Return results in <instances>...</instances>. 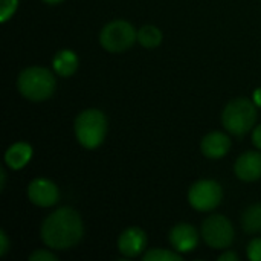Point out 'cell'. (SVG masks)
<instances>
[{"label":"cell","instance_id":"d6986e66","mask_svg":"<svg viewBox=\"0 0 261 261\" xmlns=\"http://www.w3.org/2000/svg\"><path fill=\"white\" fill-rule=\"evenodd\" d=\"M246 254L251 261H261V239H254L249 242Z\"/></svg>","mask_w":261,"mask_h":261},{"label":"cell","instance_id":"3957f363","mask_svg":"<svg viewBox=\"0 0 261 261\" xmlns=\"http://www.w3.org/2000/svg\"><path fill=\"white\" fill-rule=\"evenodd\" d=\"M73 132L78 142L87 148H98L107 135V118L98 109H87L78 113L73 122Z\"/></svg>","mask_w":261,"mask_h":261},{"label":"cell","instance_id":"9c48e42d","mask_svg":"<svg viewBox=\"0 0 261 261\" xmlns=\"http://www.w3.org/2000/svg\"><path fill=\"white\" fill-rule=\"evenodd\" d=\"M147 248V234L136 226L127 228L118 237V249L127 258L141 255Z\"/></svg>","mask_w":261,"mask_h":261},{"label":"cell","instance_id":"277c9868","mask_svg":"<svg viewBox=\"0 0 261 261\" xmlns=\"http://www.w3.org/2000/svg\"><path fill=\"white\" fill-rule=\"evenodd\" d=\"M257 122V106L248 98H236L226 104L222 113V124L234 136H245L254 130Z\"/></svg>","mask_w":261,"mask_h":261},{"label":"cell","instance_id":"7a4b0ae2","mask_svg":"<svg viewBox=\"0 0 261 261\" xmlns=\"http://www.w3.org/2000/svg\"><path fill=\"white\" fill-rule=\"evenodd\" d=\"M57 87L54 73L43 66H29L17 78V89L21 96L32 102L49 99Z\"/></svg>","mask_w":261,"mask_h":261},{"label":"cell","instance_id":"7402d4cb","mask_svg":"<svg viewBox=\"0 0 261 261\" xmlns=\"http://www.w3.org/2000/svg\"><path fill=\"white\" fill-rule=\"evenodd\" d=\"M252 144L257 147V150L261 151V125L254 127L252 130Z\"/></svg>","mask_w":261,"mask_h":261},{"label":"cell","instance_id":"ac0fdd59","mask_svg":"<svg viewBox=\"0 0 261 261\" xmlns=\"http://www.w3.org/2000/svg\"><path fill=\"white\" fill-rule=\"evenodd\" d=\"M18 0H0V21L6 23L17 11Z\"/></svg>","mask_w":261,"mask_h":261},{"label":"cell","instance_id":"ffe728a7","mask_svg":"<svg viewBox=\"0 0 261 261\" xmlns=\"http://www.w3.org/2000/svg\"><path fill=\"white\" fill-rule=\"evenodd\" d=\"M29 261H57V255L47 249H37L29 255Z\"/></svg>","mask_w":261,"mask_h":261},{"label":"cell","instance_id":"603a6c76","mask_svg":"<svg viewBox=\"0 0 261 261\" xmlns=\"http://www.w3.org/2000/svg\"><path fill=\"white\" fill-rule=\"evenodd\" d=\"M219 261H239V255L232 251H228L219 257Z\"/></svg>","mask_w":261,"mask_h":261},{"label":"cell","instance_id":"8992f818","mask_svg":"<svg viewBox=\"0 0 261 261\" xmlns=\"http://www.w3.org/2000/svg\"><path fill=\"white\" fill-rule=\"evenodd\" d=\"M223 199L222 185L211 179H203L194 182L188 190L190 205L200 213H210L216 210Z\"/></svg>","mask_w":261,"mask_h":261},{"label":"cell","instance_id":"ba28073f","mask_svg":"<svg viewBox=\"0 0 261 261\" xmlns=\"http://www.w3.org/2000/svg\"><path fill=\"white\" fill-rule=\"evenodd\" d=\"M28 197L31 203L40 208H49L58 203L60 190L52 180L46 177H37L28 187Z\"/></svg>","mask_w":261,"mask_h":261},{"label":"cell","instance_id":"5b68a950","mask_svg":"<svg viewBox=\"0 0 261 261\" xmlns=\"http://www.w3.org/2000/svg\"><path fill=\"white\" fill-rule=\"evenodd\" d=\"M138 41V31L125 20H113L99 32L101 46L112 54H119L130 49Z\"/></svg>","mask_w":261,"mask_h":261},{"label":"cell","instance_id":"e0dca14e","mask_svg":"<svg viewBox=\"0 0 261 261\" xmlns=\"http://www.w3.org/2000/svg\"><path fill=\"white\" fill-rule=\"evenodd\" d=\"M144 261H180L182 255L180 252H174L170 249H162V248H156V249H150L144 254L142 257Z\"/></svg>","mask_w":261,"mask_h":261},{"label":"cell","instance_id":"8fae6325","mask_svg":"<svg viewBox=\"0 0 261 261\" xmlns=\"http://www.w3.org/2000/svg\"><path fill=\"white\" fill-rule=\"evenodd\" d=\"M236 176L243 182H255L261 177V153L245 151L239 156L234 165Z\"/></svg>","mask_w":261,"mask_h":261},{"label":"cell","instance_id":"484cf974","mask_svg":"<svg viewBox=\"0 0 261 261\" xmlns=\"http://www.w3.org/2000/svg\"><path fill=\"white\" fill-rule=\"evenodd\" d=\"M44 3H47V5H58V3H61L63 0H43Z\"/></svg>","mask_w":261,"mask_h":261},{"label":"cell","instance_id":"6da1fadb","mask_svg":"<svg viewBox=\"0 0 261 261\" xmlns=\"http://www.w3.org/2000/svg\"><path fill=\"white\" fill-rule=\"evenodd\" d=\"M84 226L78 211L69 206L58 208L50 213L41 223L40 237L43 243L57 251H66L80 243Z\"/></svg>","mask_w":261,"mask_h":261},{"label":"cell","instance_id":"cb8c5ba5","mask_svg":"<svg viewBox=\"0 0 261 261\" xmlns=\"http://www.w3.org/2000/svg\"><path fill=\"white\" fill-rule=\"evenodd\" d=\"M252 101L255 102L257 107H261V87L255 89V92H254V99H252Z\"/></svg>","mask_w":261,"mask_h":261},{"label":"cell","instance_id":"2e32d148","mask_svg":"<svg viewBox=\"0 0 261 261\" xmlns=\"http://www.w3.org/2000/svg\"><path fill=\"white\" fill-rule=\"evenodd\" d=\"M138 43L144 47L153 49L162 43V32L154 24H145L138 29Z\"/></svg>","mask_w":261,"mask_h":261},{"label":"cell","instance_id":"5bb4252c","mask_svg":"<svg viewBox=\"0 0 261 261\" xmlns=\"http://www.w3.org/2000/svg\"><path fill=\"white\" fill-rule=\"evenodd\" d=\"M32 158V147L28 142H15L5 153V164L11 170H21Z\"/></svg>","mask_w":261,"mask_h":261},{"label":"cell","instance_id":"52a82bcc","mask_svg":"<svg viewBox=\"0 0 261 261\" xmlns=\"http://www.w3.org/2000/svg\"><path fill=\"white\" fill-rule=\"evenodd\" d=\"M234 236V226L228 217L222 214H213L203 220L202 237L210 248L226 249L232 245Z\"/></svg>","mask_w":261,"mask_h":261},{"label":"cell","instance_id":"9a60e30c","mask_svg":"<svg viewBox=\"0 0 261 261\" xmlns=\"http://www.w3.org/2000/svg\"><path fill=\"white\" fill-rule=\"evenodd\" d=\"M242 228L246 234L261 232V203L248 206L242 214Z\"/></svg>","mask_w":261,"mask_h":261},{"label":"cell","instance_id":"d4e9b609","mask_svg":"<svg viewBox=\"0 0 261 261\" xmlns=\"http://www.w3.org/2000/svg\"><path fill=\"white\" fill-rule=\"evenodd\" d=\"M0 180H2V184H0V190H3L5 188V182H6V171L2 168L0 170Z\"/></svg>","mask_w":261,"mask_h":261},{"label":"cell","instance_id":"44dd1931","mask_svg":"<svg viewBox=\"0 0 261 261\" xmlns=\"http://www.w3.org/2000/svg\"><path fill=\"white\" fill-rule=\"evenodd\" d=\"M9 251V239L5 231H0V257H5Z\"/></svg>","mask_w":261,"mask_h":261},{"label":"cell","instance_id":"7c38bea8","mask_svg":"<svg viewBox=\"0 0 261 261\" xmlns=\"http://www.w3.org/2000/svg\"><path fill=\"white\" fill-rule=\"evenodd\" d=\"M231 148V138L222 132H211L203 136L200 150L210 159H220L228 154Z\"/></svg>","mask_w":261,"mask_h":261},{"label":"cell","instance_id":"30bf717a","mask_svg":"<svg viewBox=\"0 0 261 261\" xmlns=\"http://www.w3.org/2000/svg\"><path fill=\"white\" fill-rule=\"evenodd\" d=\"M170 243L174 248V251L180 254L191 252L199 245L197 229L190 223H177L170 231Z\"/></svg>","mask_w":261,"mask_h":261},{"label":"cell","instance_id":"4fadbf2b","mask_svg":"<svg viewBox=\"0 0 261 261\" xmlns=\"http://www.w3.org/2000/svg\"><path fill=\"white\" fill-rule=\"evenodd\" d=\"M80 66V60H78V55L70 50V49H61L58 50L54 58H52V67H54V72L63 78H69L72 76L76 69Z\"/></svg>","mask_w":261,"mask_h":261}]
</instances>
